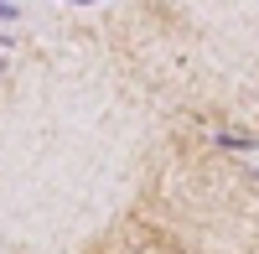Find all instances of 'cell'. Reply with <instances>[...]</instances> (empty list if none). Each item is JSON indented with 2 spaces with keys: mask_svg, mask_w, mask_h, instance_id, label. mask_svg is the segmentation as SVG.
<instances>
[{
  "mask_svg": "<svg viewBox=\"0 0 259 254\" xmlns=\"http://www.w3.org/2000/svg\"><path fill=\"white\" fill-rule=\"evenodd\" d=\"M16 16H21L16 6H0V21H16Z\"/></svg>",
  "mask_w": 259,
  "mask_h": 254,
  "instance_id": "2",
  "label": "cell"
},
{
  "mask_svg": "<svg viewBox=\"0 0 259 254\" xmlns=\"http://www.w3.org/2000/svg\"><path fill=\"white\" fill-rule=\"evenodd\" d=\"M212 140H218L223 151H259V140H254V135H239V130H223V124H218V130H212Z\"/></svg>",
  "mask_w": 259,
  "mask_h": 254,
  "instance_id": "1",
  "label": "cell"
}]
</instances>
